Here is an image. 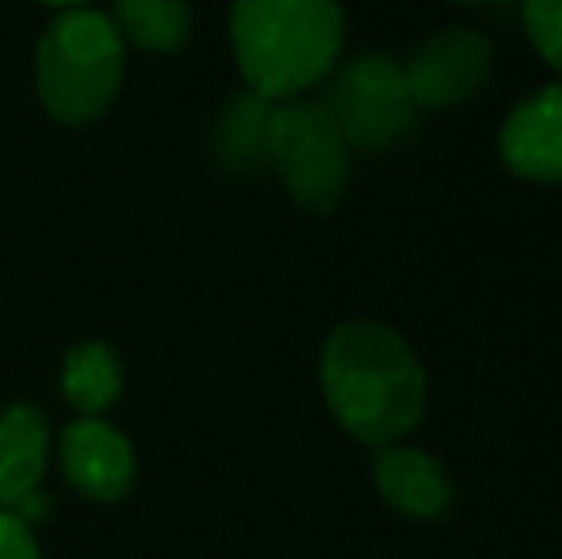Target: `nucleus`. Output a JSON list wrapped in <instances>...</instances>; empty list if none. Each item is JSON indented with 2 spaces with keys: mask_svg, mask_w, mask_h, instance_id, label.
Instances as JSON below:
<instances>
[{
  "mask_svg": "<svg viewBox=\"0 0 562 559\" xmlns=\"http://www.w3.org/2000/svg\"><path fill=\"white\" fill-rule=\"evenodd\" d=\"M525 31L540 58L562 74V0H525Z\"/></svg>",
  "mask_w": 562,
  "mask_h": 559,
  "instance_id": "14",
  "label": "nucleus"
},
{
  "mask_svg": "<svg viewBox=\"0 0 562 559\" xmlns=\"http://www.w3.org/2000/svg\"><path fill=\"white\" fill-rule=\"evenodd\" d=\"M276 104L257 92H241L218 120L215 149L229 172H252L268 165V138H272Z\"/></svg>",
  "mask_w": 562,
  "mask_h": 559,
  "instance_id": "11",
  "label": "nucleus"
},
{
  "mask_svg": "<svg viewBox=\"0 0 562 559\" xmlns=\"http://www.w3.org/2000/svg\"><path fill=\"white\" fill-rule=\"evenodd\" d=\"M425 365L398 329L345 322L322 349V395L340 429L363 445H394L425 414Z\"/></svg>",
  "mask_w": 562,
  "mask_h": 559,
  "instance_id": "1",
  "label": "nucleus"
},
{
  "mask_svg": "<svg viewBox=\"0 0 562 559\" xmlns=\"http://www.w3.org/2000/svg\"><path fill=\"white\" fill-rule=\"evenodd\" d=\"M497 154L513 177L562 185V85H543L513 108L497 135Z\"/></svg>",
  "mask_w": 562,
  "mask_h": 559,
  "instance_id": "7",
  "label": "nucleus"
},
{
  "mask_svg": "<svg viewBox=\"0 0 562 559\" xmlns=\"http://www.w3.org/2000/svg\"><path fill=\"white\" fill-rule=\"evenodd\" d=\"M35 77L43 108L58 123L81 127L100 120L123 81V38L112 15L66 8L38 43Z\"/></svg>",
  "mask_w": 562,
  "mask_h": 559,
  "instance_id": "3",
  "label": "nucleus"
},
{
  "mask_svg": "<svg viewBox=\"0 0 562 559\" xmlns=\"http://www.w3.org/2000/svg\"><path fill=\"white\" fill-rule=\"evenodd\" d=\"M119 388H123V368H119V357L108 345H100V342L77 345L66 357L61 391H66V399L81 414L108 411L119 399Z\"/></svg>",
  "mask_w": 562,
  "mask_h": 559,
  "instance_id": "13",
  "label": "nucleus"
},
{
  "mask_svg": "<svg viewBox=\"0 0 562 559\" xmlns=\"http://www.w3.org/2000/svg\"><path fill=\"white\" fill-rule=\"evenodd\" d=\"M0 559H38L35 537H31L27 522L15 514L0 510Z\"/></svg>",
  "mask_w": 562,
  "mask_h": 559,
  "instance_id": "15",
  "label": "nucleus"
},
{
  "mask_svg": "<svg viewBox=\"0 0 562 559\" xmlns=\"http://www.w3.org/2000/svg\"><path fill=\"white\" fill-rule=\"evenodd\" d=\"M371 476L391 510L417 522H437L451 510L456 487L437 456L406 445H383L371 460Z\"/></svg>",
  "mask_w": 562,
  "mask_h": 559,
  "instance_id": "10",
  "label": "nucleus"
},
{
  "mask_svg": "<svg viewBox=\"0 0 562 559\" xmlns=\"http://www.w3.org/2000/svg\"><path fill=\"white\" fill-rule=\"evenodd\" d=\"M112 23L123 43L154 54H177L192 35V12L184 0H115Z\"/></svg>",
  "mask_w": 562,
  "mask_h": 559,
  "instance_id": "12",
  "label": "nucleus"
},
{
  "mask_svg": "<svg viewBox=\"0 0 562 559\" xmlns=\"http://www.w3.org/2000/svg\"><path fill=\"white\" fill-rule=\"evenodd\" d=\"M46 468V422L31 406L0 411V510L20 522H43L50 499L38 491Z\"/></svg>",
  "mask_w": 562,
  "mask_h": 559,
  "instance_id": "8",
  "label": "nucleus"
},
{
  "mask_svg": "<svg viewBox=\"0 0 562 559\" xmlns=\"http://www.w3.org/2000/svg\"><path fill=\"white\" fill-rule=\"evenodd\" d=\"M459 4H497V0H459Z\"/></svg>",
  "mask_w": 562,
  "mask_h": 559,
  "instance_id": "17",
  "label": "nucleus"
},
{
  "mask_svg": "<svg viewBox=\"0 0 562 559\" xmlns=\"http://www.w3.org/2000/svg\"><path fill=\"white\" fill-rule=\"evenodd\" d=\"M268 165L280 172L299 208L311 215H334L348 192L352 149L322 100H288L276 104Z\"/></svg>",
  "mask_w": 562,
  "mask_h": 559,
  "instance_id": "4",
  "label": "nucleus"
},
{
  "mask_svg": "<svg viewBox=\"0 0 562 559\" xmlns=\"http://www.w3.org/2000/svg\"><path fill=\"white\" fill-rule=\"evenodd\" d=\"M46 4H58V8H85L89 0H46Z\"/></svg>",
  "mask_w": 562,
  "mask_h": 559,
  "instance_id": "16",
  "label": "nucleus"
},
{
  "mask_svg": "<svg viewBox=\"0 0 562 559\" xmlns=\"http://www.w3.org/2000/svg\"><path fill=\"white\" fill-rule=\"evenodd\" d=\"M402 66V81L417 112H440L471 100L494 69V46L482 31L445 27L432 31Z\"/></svg>",
  "mask_w": 562,
  "mask_h": 559,
  "instance_id": "6",
  "label": "nucleus"
},
{
  "mask_svg": "<svg viewBox=\"0 0 562 559\" xmlns=\"http://www.w3.org/2000/svg\"><path fill=\"white\" fill-rule=\"evenodd\" d=\"M322 104L334 115L348 149L363 154L398 146L417 127V108L402 81V66L386 54H360L348 62Z\"/></svg>",
  "mask_w": 562,
  "mask_h": 559,
  "instance_id": "5",
  "label": "nucleus"
},
{
  "mask_svg": "<svg viewBox=\"0 0 562 559\" xmlns=\"http://www.w3.org/2000/svg\"><path fill=\"white\" fill-rule=\"evenodd\" d=\"M229 38L249 92L288 104L334 74L345 12L337 0H234Z\"/></svg>",
  "mask_w": 562,
  "mask_h": 559,
  "instance_id": "2",
  "label": "nucleus"
},
{
  "mask_svg": "<svg viewBox=\"0 0 562 559\" xmlns=\"http://www.w3.org/2000/svg\"><path fill=\"white\" fill-rule=\"evenodd\" d=\"M61 463L69 483L100 502H115L134 483V448L115 425L81 418L61 437Z\"/></svg>",
  "mask_w": 562,
  "mask_h": 559,
  "instance_id": "9",
  "label": "nucleus"
}]
</instances>
